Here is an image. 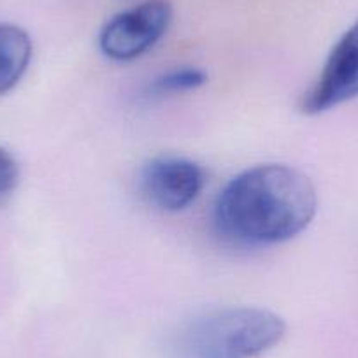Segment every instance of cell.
I'll return each mask as SVG.
<instances>
[{
  "mask_svg": "<svg viewBox=\"0 0 358 358\" xmlns=\"http://www.w3.org/2000/svg\"><path fill=\"white\" fill-rule=\"evenodd\" d=\"M358 97V22L341 36L315 85L301 101V111L320 115Z\"/></svg>",
  "mask_w": 358,
  "mask_h": 358,
  "instance_id": "277c9868",
  "label": "cell"
},
{
  "mask_svg": "<svg viewBox=\"0 0 358 358\" xmlns=\"http://www.w3.org/2000/svg\"><path fill=\"white\" fill-rule=\"evenodd\" d=\"M316 209V188L304 172L265 164L230 179L215 202L213 223L230 243L273 246L304 232Z\"/></svg>",
  "mask_w": 358,
  "mask_h": 358,
  "instance_id": "6da1fadb",
  "label": "cell"
},
{
  "mask_svg": "<svg viewBox=\"0 0 358 358\" xmlns=\"http://www.w3.org/2000/svg\"><path fill=\"white\" fill-rule=\"evenodd\" d=\"M287 323L262 308H223L199 316L179 334L181 358H257L283 341Z\"/></svg>",
  "mask_w": 358,
  "mask_h": 358,
  "instance_id": "7a4b0ae2",
  "label": "cell"
},
{
  "mask_svg": "<svg viewBox=\"0 0 358 358\" xmlns=\"http://www.w3.org/2000/svg\"><path fill=\"white\" fill-rule=\"evenodd\" d=\"M20 181V167L16 158L6 148H0V204H4Z\"/></svg>",
  "mask_w": 358,
  "mask_h": 358,
  "instance_id": "ba28073f",
  "label": "cell"
},
{
  "mask_svg": "<svg viewBox=\"0 0 358 358\" xmlns=\"http://www.w3.org/2000/svg\"><path fill=\"white\" fill-rule=\"evenodd\" d=\"M204 185V169L188 158H155L141 174L144 197L162 211L176 213L187 209L197 201Z\"/></svg>",
  "mask_w": 358,
  "mask_h": 358,
  "instance_id": "5b68a950",
  "label": "cell"
},
{
  "mask_svg": "<svg viewBox=\"0 0 358 358\" xmlns=\"http://www.w3.org/2000/svg\"><path fill=\"white\" fill-rule=\"evenodd\" d=\"M32 58V41L16 25L0 23V95L20 83Z\"/></svg>",
  "mask_w": 358,
  "mask_h": 358,
  "instance_id": "8992f818",
  "label": "cell"
},
{
  "mask_svg": "<svg viewBox=\"0 0 358 358\" xmlns=\"http://www.w3.org/2000/svg\"><path fill=\"white\" fill-rule=\"evenodd\" d=\"M171 22L172 6L167 0H146L113 16L99 34V46L111 60H136L167 34Z\"/></svg>",
  "mask_w": 358,
  "mask_h": 358,
  "instance_id": "3957f363",
  "label": "cell"
},
{
  "mask_svg": "<svg viewBox=\"0 0 358 358\" xmlns=\"http://www.w3.org/2000/svg\"><path fill=\"white\" fill-rule=\"evenodd\" d=\"M206 81H208V76L201 69L181 67L165 72L160 78L155 79L150 85V92L155 95L185 94L190 90L201 88L202 85H206Z\"/></svg>",
  "mask_w": 358,
  "mask_h": 358,
  "instance_id": "52a82bcc",
  "label": "cell"
}]
</instances>
